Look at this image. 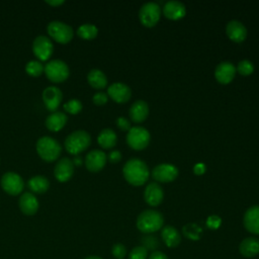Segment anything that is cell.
Here are the masks:
<instances>
[{
  "instance_id": "cell-1",
  "label": "cell",
  "mask_w": 259,
  "mask_h": 259,
  "mask_svg": "<svg viewBox=\"0 0 259 259\" xmlns=\"http://www.w3.org/2000/svg\"><path fill=\"white\" fill-rule=\"evenodd\" d=\"M122 174L130 184L134 186H141L147 182L150 170L143 160L139 158H132L123 165Z\"/></svg>"
},
{
  "instance_id": "cell-2",
  "label": "cell",
  "mask_w": 259,
  "mask_h": 259,
  "mask_svg": "<svg viewBox=\"0 0 259 259\" xmlns=\"http://www.w3.org/2000/svg\"><path fill=\"white\" fill-rule=\"evenodd\" d=\"M164 218L162 213L155 209H145L137 218V228L140 232L148 235L163 228Z\"/></svg>"
},
{
  "instance_id": "cell-3",
  "label": "cell",
  "mask_w": 259,
  "mask_h": 259,
  "mask_svg": "<svg viewBox=\"0 0 259 259\" xmlns=\"http://www.w3.org/2000/svg\"><path fill=\"white\" fill-rule=\"evenodd\" d=\"M35 148L38 156L47 162L56 161L62 152L60 143L49 136L40 137L36 142Z\"/></svg>"
},
{
  "instance_id": "cell-4",
  "label": "cell",
  "mask_w": 259,
  "mask_h": 259,
  "mask_svg": "<svg viewBox=\"0 0 259 259\" xmlns=\"http://www.w3.org/2000/svg\"><path fill=\"white\" fill-rule=\"evenodd\" d=\"M91 144L90 135L84 130H77L71 133L65 140V148L68 153L76 156L85 151Z\"/></svg>"
},
{
  "instance_id": "cell-5",
  "label": "cell",
  "mask_w": 259,
  "mask_h": 259,
  "mask_svg": "<svg viewBox=\"0 0 259 259\" xmlns=\"http://www.w3.org/2000/svg\"><path fill=\"white\" fill-rule=\"evenodd\" d=\"M45 74L47 78L54 83H61L69 77L70 70L64 61L60 59H54L49 61L45 65Z\"/></svg>"
},
{
  "instance_id": "cell-6",
  "label": "cell",
  "mask_w": 259,
  "mask_h": 259,
  "mask_svg": "<svg viewBox=\"0 0 259 259\" xmlns=\"http://www.w3.org/2000/svg\"><path fill=\"white\" fill-rule=\"evenodd\" d=\"M49 35L60 44H68L74 35L73 28L60 20H53L47 26Z\"/></svg>"
},
{
  "instance_id": "cell-7",
  "label": "cell",
  "mask_w": 259,
  "mask_h": 259,
  "mask_svg": "<svg viewBox=\"0 0 259 259\" xmlns=\"http://www.w3.org/2000/svg\"><path fill=\"white\" fill-rule=\"evenodd\" d=\"M151 140V135L149 131L144 126H134L131 127L126 135L127 145L137 151L145 149Z\"/></svg>"
},
{
  "instance_id": "cell-8",
  "label": "cell",
  "mask_w": 259,
  "mask_h": 259,
  "mask_svg": "<svg viewBox=\"0 0 259 259\" xmlns=\"http://www.w3.org/2000/svg\"><path fill=\"white\" fill-rule=\"evenodd\" d=\"M161 15V7L156 2H147L143 4L139 11V18L143 25L152 27L157 24Z\"/></svg>"
},
{
  "instance_id": "cell-9",
  "label": "cell",
  "mask_w": 259,
  "mask_h": 259,
  "mask_svg": "<svg viewBox=\"0 0 259 259\" xmlns=\"http://www.w3.org/2000/svg\"><path fill=\"white\" fill-rule=\"evenodd\" d=\"M0 183L3 190L10 195L20 194L24 188V182L21 176L11 171L3 174Z\"/></svg>"
},
{
  "instance_id": "cell-10",
  "label": "cell",
  "mask_w": 259,
  "mask_h": 259,
  "mask_svg": "<svg viewBox=\"0 0 259 259\" xmlns=\"http://www.w3.org/2000/svg\"><path fill=\"white\" fill-rule=\"evenodd\" d=\"M32 52L40 62L47 61L54 52V45L48 36L38 35L32 42Z\"/></svg>"
},
{
  "instance_id": "cell-11",
  "label": "cell",
  "mask_w": 259,
  "mask_h": 259,
  "mask_svg": "<svg viewBox=\"0 0 259 259\" xmlns=\"http://www.w3.org/2000/svg\"><path fill=\"white\" fill-rule=\"evenodd\" d=\"M152 177L158 182H171L178 176V169L176 166L168 163H162L152 169Z\"/></svg>"
},
{
  "instance_id": "cell-12",
  "label": "cell",
  "mask_w": 259,
  "mask_h": 259,
  "mask_svg": "<svg viewBox=\"0 0 259 259\" xmlns=\"http://www.w3.org/2000/svg\"><path fill=\"white\" fill-rule=\"evenodd\" d=\"M42 101L45 103V106L48 110L54 112L58 109L60 106L62 99H63V93L60 90V88L56 86H48L42 91Z\"/></svg>"
},
{
  "instance_id": "cell-13",
  "label": "cell",
  "mask_w": 259,
  "mask_h": 259,
  "mask_svg": "<svg viewBox=\"0 0 259 259\" xmlns=\"http://www.w3.org/2000/svg\"><path fill=\"white\" fill-rule=\"evenodd\" d=\"M107 95L117 103H124L132 96L131 88L121 82H114L107 88Z\"/></svg>"
},
{
  "instance_id": "cell-14",
  "label": "cell",
  "mask_w": 259,
  "mask_h": 259,
  "mask_svg": "<svg viewBox=\"0 0 259 259\" xmlns=\"http://www.w3.org/2000/svg\"><path fill=\"white\" fill-rule=\"evenodd\" d=\"M107 156L101 150L95 149L90 151L85 157V166L90 172L100 171L106 164Z\"/></svg>"
},
{
  "instance_id": "cell-15",
  "label": "cell",
  "mask_w": 259,
  "mask_h": 259,
  "mask_svg": "<svg viewBox=\"0 0 259 259\" xmlns=\"http://www.w3.org/2000/svg\"><path fill=\"white\" fill-rule=\"evenodd\" d=\"M74 164L69 158H62L57 162L54 169V175L60 182H66L71 179L74 174Z\"/></svg>"
},
{
  "instance_id": "cell-16",
  "label": "cell",
  "mask_w": 259,
  "mask_h": 259,
  "mask_svg": "<svg viewBox=\"0 0 259 259\" xmlns=\"http://www.w3.org/2000/svg\"><path fill=\"white\" fill-rule=\"evenodd\" d=\"M144 198L149 205L157 206L164 198V190L158 182H150L145 188Z\"/></svg>"
},
{
  "instance_id": "cell-17",
  "label": "cell",
  "mask_w": 259,
  "mask_h": 259,
  "mask_svg": "<svg viewBox=\"0 0 259 259\" xmlns=\"http://www.w3.org/2000/svg\"><path fill=\"white\" fill-rule=\"evenodd\" d=\"M236 75V67L233 63L224 61L221 62L214 69V77L221 84L230 83Z\"/></svg>"
},
{
  "instance_id": "cell-18",
  "label": "cell",
  "mask_w": 259,
  "mask_h": 259,
  "mask_svg": "<svg viewBox=\"0 0 259 259\" xmlns=\"http://www.w3.org/2000/svg\"><path fill=\"white\" fill-rule=\"evenodd\" d=\"M243 224L248 232L259 235V205H252L245 211Z\"/></svg>"
},
{
  "instance_id": "cell-19",
  "label": "cell",
  "mask_w": 259,
  "mask_h": 259,
  "mask_svg": "<svg viewBox=\"0 0 259 259\" xmlns=\"http://www.w3.org/2000/svg\"><path fill=\"white\" fill-rule=\"evenodd\" d=\"M226 32L229 38L236 42H241L247 37V28L239 20H230L226 25Z\"/></svg>"
},
{
  "instance_id": "cell-20",
  "label": "cell",
  "mask_w": 259,
  "mask_h": 259,
  "mask_svg": "<svg viewBox=\"0 0 259 259\" xmlns=\"http://www.w3.org/2000/svg\"><path fill=\"white\" fill-rule=\"evenodd\" d=\"M163 14L172 20H177L184 17L186 13L185 5L178 0H170L167 1L163 6Z\"/></svg>"
},
{
  "instance_id": "cell-21",
  "label": "cell",
  "mask_w": 259,
  "mask_h": 259,
  "mask_svg": "<svg viewBox=\"0 0 259 259\" xmlns=\"http://www.w3.org/2000/svg\"><path fill=\"white\" fill-rule=\"evenodd\" d=\"M19 208L26 215H32L38 210V200L31 192H24L19 197Z\"/></svg>"
},
{
  "instance_id": "cell-22",
  "label": "cell",
  "mask_w": 259,
  "mask_h": 259,
  "mask_svg": "<svg viewBox=\"0 0 259 259\" xmlns=\"http://www.w3.org/2000/svg\"><path fill=\"white\" fill-rule=\"evenodd\" d=\"M130 117L134 122L140 123L144 121L149 115V105L144 100L135 101L130 107Z\"/></svg>"
},
{
  "instance_id": "cell-23",
  "label": "cell",
  "mask_w": 259,
  "mask_h": 259,
  "mask_svg": "<svg viewBox=\"0 0 259 259\" xmlns=\"http://www.w3.org/2000/svg\"><path fill=\"white\" fill-rule=\"evenodd\" d=\"M241 255L246 258H253L259 254V239L256 237L245 238L239 245Z\"/></svg>"
},
{
  "instance_id": "cell-24",
  "label": "cell",
  "mask_w": 259,
  "mask_h": 259,
  "mask_svg": "<svg viewBox=\"0 0 259 259\" xmlns=\"http://www.w3.org/2000/svg\"><path fill=\"white\" fill-rule=\"evenodd\" d=\"M161 238L164 244L169 248H175L181 242V235L179 231L172 226H165L162 228Z\"/></svg>"
},
{
  "instance_id": "cell-25",
  "label": "cell",
  "mask_w": 259,
  "mask_h": 259,
  "mask_svg": "<svg viewBox=\"0 0 259 259\" xmlns=\"http://www.w3.org/2000/svg\"><path fill=\"white\" fill-rule=\"evenodd\" d=\"M68 116L61 111H54L46 118V126L52 132L61 131L67 123Z\"/></svg>"
},
{
  "instance_id": "cell-26",
  "label": "cell",
  "mask_w": 259,
  "mask_h": 259,
  "mask_svg": "<svg viewBox=\"0 0 259 259\" xmlns=\"http://www.w3.org/2000/svg\"><path fill=\"white\" fill-rule=\"evenodd\" d=\"M87 81L95 89H103L107 85V77L99 69H92L88 72Z\"/></svg>"
},
{
  "instance_id": "cell-27",
  "label": "cell",
  "mask_w": 259,
  "mask_h": 259,
  "mask_svg": "<svg viewBox=\"0 0 259 259\" xmlns=\"http://www.w3.org/2000/svg\"><path fill=\"white\" fill-rule=\"evenodd\" d=\"M97 142L103 149H111L116 145L117 136L112 128H103L97 137Z\"/></svg>"
},
{
  "instance_id": "cell-28",
  "label": "cell",
  "mask_w": 259,
  "mask_h": 259,
  "mask_svg": "<svg viewBox=\"0 0 259 259\" xmlns=\"http://www.w3.org/2000/svg\"><path fill=\"white\" fill-rule=\"evenodd\" d=\"M27 185L34 193H45L50 187V181L44 175H36L28 180Z\"/></svg>"
},
{
  "instance_id": "cell-29",
  "label": "cell",
  "mask_w": 259,
  "mask_h": 259,
  "mask_svg": "<svg viewBox=\"0 0 259 259\" xmlns=\"http://www.w3.org/2000/svg\"><path fill=\"white\" fill-rule=\"evenodd\" d=\"M182 234L185 238L192 240V241H197L200 239L202 235V229L200 226H198L195 223H188L182 228Z\"/></svg>"
},
{
  "instance_id": "cell-30",
  "label": "cell",
  "mask_w": 259,
  "mask_h": 259,
  "mask_svg": "<svg viewBox=\"0 0 259 259\" xmlns=\"http://www.w3.org/2000/svg\"><path fill=\"white\" fill-rule=\"evenodd\" d=\"M98 33V28L92 23H84L77 29V34L84 39H93Z\"/></svg>"
},
{
  "instance_id": "cell-31",
  "label": "cell",
  "mask_w": 259,
  "mask_h": 259,
  "mask_svg": "<svg viewBox=\"0 0 259 259\" xmlns=\"http://www.w3.org/2000/svg\"><path fill=\"white\" fill-rule=\"evenodd\" d=\"M25 71L29 76L32 77H38L42 74L45 71V66L42 63L38 60H31L26 63L25 65Z\"/></svg>"
},
{
  "instance_id": "cell-32",
  "label": "cell",
  "mask_w": 259,
  "mask_h": 259,
  "mask_svg": "<svg viewBox=\"0 0 259 259\" xmlns=\"http://www.w3.org/2000/svg\"><path fill=\"white\" fill-rule=\"evenodd\" d=\"M141 243H142V246L145 247L148 251L150 250L153 252H155V250L160 246L159 240L155 236H152L151 234H148L143 238H141Z\"/></svg>"
},
{
  "instance_id": "cell-33",
  "label": "cell",
  "mask_w": 259,
  "mask_h": 259,
  "mask_svg": "<svg viewBox=\"0 0 259 259\" xmlns=\"http://www.w3.org/2000/svg\"><path fill=\"white\" fill-rule=\"evenodd\" d=\"M82 107H83L82 102L77 98L70 99L64 104L65 111H67L68 113H71V114L79 113L82 110Z\"/></svg>"
},
{
  "instance_id": "cell-34",
  "label": "cell",
  "mask_w": 259,
  "mask_h": 259,
  "mask_svg": "<svg viewBox=\"0 0 259 259\" xmlns=\"http://www.w3.org/2000/svg\"><path fill=\"white\" fill-rule=\"evenodd\" d=\"M236 71H238L243 76H248V75H251L253 73L254 65L249 60H242L238 63Z\"/></svg>"
},
{
  "instance_id": "cell-35",
  "label": "cell",
  "mask_w": 259,
  "mask_h": 259,
  "mask_svg": "<svg viewBox=\"0 0 259 259\" xmlns=\"http://www.w3.org/2000/svg\"><path fill=\"white\" fill-rule=\"evenodd\" d=\"M148 250L142 245L135 247L131 250L128 254V259H147L148 258Z\"/></svg>"
},
{
  "instance_id": "cell-36",
  "label": "cell",
  "mask_w": 259,
  "mask_h": 259,
  "mask_svg": "<svg viewBox=\"0 0 259 259\" xmlns=\"http://www.w3.org/2000/svg\"><path fill=\"white\" fill-rule=\"evenodd\" d=\"M111 253L116 259H123L126 255V248L121 243H116L111 248Z\"/></svg>"
},
{
  "instance_id": "cell-37",
  "label": "cell",
  "mask_w": 259,
  "mask_h": 259,
  "mask_svg": "<svg viewBox=\"0 0 259 259\" xmlns=\"http://www.w3.org/2000/svg\"><path fill=\"white\" fill-rule=\"evenodd\" d=\"M222 224V219L217 214H211L206 219V227L210 230H217Z\"/></svg>"
},
{
  "instance_id": "cell-38",
  "label": "cell",
  "mask_w": 259,
  "mask_h": 259,
  "mask_svg": "<svg viewBox=\"0 0 259 259\" xmlns=\"http://www.w3.org/2000/svg\"><path fill=\"white\" fill-rule=\"evenodd\" d=\"M92 100L93 102L96 104V105H103L107 102L108 100V95L102 91H99V92H96L93 97H92Z\"/></svg>"
},
{
  "instance_id": "cell-39",
  "label": "cell",
  "mask_w": 259,
  "mask_h": 259,
  "mask_svg": "<svg viewBox=\"0 0 259 259\" xmlns=\"http://www.w3.org/2000/svg\"><path fill=\"white\" fill-rule=\"evenodd\" d=\"M116 125H117V127L119 128V130H121V131H130V128L132 127L131 126V121L127 119V118H125V117H123V116H119V117H117L116 118Z\"/></svg>"
},
{
  "instance_id": "cell-40",
  "label": "cell",
  "mask_w": 259,
  "mask_h": 259,
  "mask_svg": "<svg viewBox=\"0 0 259 259\" xmlns=\"http://www.w3.org/2000/svg\"><path fill=\"white\" fill-rule=\"evenodd\" d=\"M107 159L111 163H117L121 160V153L118 150H113V151L109 152V154L107 156Z\"/></svg>"
},
{
  "instance_id": "cell-41",
  "label": "cell",
  "mask_w": 259,
  "mask_h": 259,
  "mask_svg": "<svg viewBox=\"0 0 259 259\" xmlns=\"http://www.w3.org/2000/svg\"><path fill=\"white\" fill-rule=\"evenodd\" d=\"M206 170V166L203 164V163H197L194 165L193 167V172L196 174V175H200V174H203Z\"/></svg>"
},
{
  "instance_id": "cell-42",
  "label": "cell",
  "mask_w": 259,
  "mask_h": 259,
  "mask_svg": "<svg viewBox=\"0 0 259 259\" xmlns=\"http://www.w3.org/2000/svg\"><path fill=\"white\" fill-rule=\"evenodd\" d=\"M148 259H169L163 252L161 251H155L153 252Z\"/></svg>"
},
{
  "instance_id": "cell-43",
  "label": "cell",
  "mask_w": 259,
  "mask_h": 259,
  "mask_svg": "<svg viewBox=\"0 0 259 259\" xmlns=\"http://www.w3.org/2000/svg\"><path fill=\"white\" fill-rule=\"evenodd\" d=\"M46 3H48L51 6H59L64 3V0H47Z\"/></svg>"
},
{
  "instance_id": "cell-44",
  "label": "cell",
  "mask_w": 259,
  "mask_h": 259,
  "mask_svg": "<svg viewBox=\"0 0 259 259\" xmlns=\"http://www.w3.org/2000/svg\"><path fill=\"white\" fill-rule=\"evenodd\" d=\"M72 161H73L74 166H80V165H82V158H81L79 155H76Z\"/></svg>"
},
{
  "instance_id": "cell-45",
  "label": "cell",
  "mask_w": 259,
  "mask_h": 259,
  "mask_svg": "<svg viewBox=\"0 0 259 259\" xmlns=\"http://www.w3.org/2000/svg\"><path fill=\"white\" fill-rule=\"evenodd\" d=\"M85 259H102V258H101V257H99V256L92 255V256H88V257H86Z\"/></svg>"
}]
</instances>
